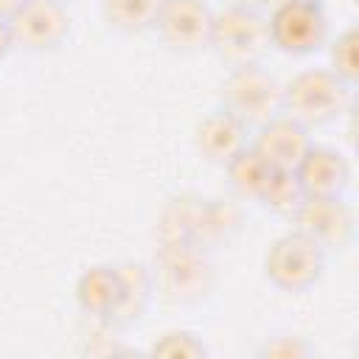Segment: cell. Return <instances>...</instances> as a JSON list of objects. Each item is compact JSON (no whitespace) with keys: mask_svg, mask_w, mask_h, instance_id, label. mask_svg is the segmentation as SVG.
<instances>
[{"mask_svg":"<svg viewBox=\"0 0 359 359\" xmlns=\"http://www.w3.org/2000/svg\"><path fill=\"white\" fill-rule=\"evenodd\" d=\"M266 22L272 48L292 56L314 53L328 42V14L317 0H278Z\"/></svg>","mask_w":359,"mask_h":359,"instance_id":"5","label":"cell"},{"mask_svg":"<svg viewBox=\"0 0 359 359\" xmlns=\"http://www.w3.org/2000/svg\"><path fill=\"white\" fill-rule=\"evenodd\" d=\"M328 70L337 73L342 81H348L351 87L359 79V28H345L342 34H337V39L328 48Z\"/></svg>","mask_w":359,"mask_h":359,"instance_id":"18","label":"cell"},{"mask_svg":"<svg viewBox=\"0 0 359 359\" xmlns=\"http://www.w3.org/2000/svg\"><path fill=\"white\" fill-rule=\"evenodd\" d=\"M14 48L11 42V28H8V17H0V59Z\"/></svg>","mask_w":359,"mask_h":359,"instance_id":"21","label":"cell"},{"mask_svg":"<svg viewBox=\"0 0 359 359\" xmlns=\"http://www.w3.org/2000/svg\"><path fill=\"white\" fill-rule=\"evenodd\" d=\"M255 129L258 132H255L250 146L275 171H294L297 163L306 157V151L314 146V140L309 135V126H303L300 121H294L286 112H278L275 118L264 121Z\"/></svg>","mask_w":359,"mask_h":359,"instance_id":"10","label":"cell"},{"mask_svg":"<svg viewBox=\"0 0 359 359\" xmlns=\"http://www.w3.org/2000/svg\"><path fill=\"white\" fill-rule=\"evenodd\" d=\"M22 3H28V0H0V17H11Z\"/></svg>","mask_w":359,"mask_h":359,"instance_id":"23","label":"cell"},{"mask_svg":"<svg viewBox=\"0 0 359 359\" xmlns=\"http://www.w3.org/2000/svg\"><path fill=\"white\" fill-rule=\"evenodd\" d=\"M8 28L14 48L45 53L70 36V14L67 6L56 0H28L8 17Z\"/></svg>","mask_w":359,"mask_h":359,"instance_id":"7","label":"cell"},{"mask_svg":"<svg viewBox=\"0 0 359 359\" xmlns=\"http://www.w3.org/2000/svg\"><path fill=\"white\" fill-rule=\"evenodd\" d=\"M325 261L328 252L320 244H314L300 230H292L269 244L264 255V272L269 283L283 292H306L325 275Z\"/></svg>","mask_w":359,"mask_h":359,"instance_id":"4","label":"cell"},{"mask_svg":"<svg viewBox=\"0 0 359 359\" xmlns=\"http://www.w3.org/2000/svg\"><path fill=\"white\" fill-rule=\"evenodd\" d=\"M160 0H101L104 22L118 34H140L154 25Z\"/></svg>","mask_w":359,"mask_h":359,"instance_id":"16","label":"cell"},{"mask_svg":"<svg viewBox=\"0 0 359 359\" xmlns=\"http://www.w3.org/2000/svg\"><path fill=\"white\" fill-rule=\"evenodd\" d=\"M272 3H278V0H227V6H241V8H255V11H261Z\"/></svg>","mask_w":359,"mask_h":359,"instance_id":"22","label":"cell"},{"mask_svg":"<svg viewBox=\"0 0 359 359\" xmlns=\"http://www.w3.org/2000/svg\"><path fill=\"white\" fill-rule=\"evenodd\" d=\"M154 286H160L168 300L194 303L210 292L213 264L196 244H160Z\"/></svg>","mask_w":359,"mask_h":359,"instance_id":"6","label":"cell"},{"mask_svg":"<svg viewBox=\"0 0 359 359\" xmlns=\"http://www.w3.org/2000/svg\"><path fill=\"white\" fill-rule=\"evenodd\" d=\"M208 48H213L216 56L230 67L261 65V59L272 48L269 22L255 8L227 6L224 11L213 14V28H210V45Z\"/></svg>","mask_w":359,"mask_h":359,"instance_id":"3","label":"cell"},{"mask_svg":"<svg viewBox=\"0 0 359 359\" xmlns=\"http://www.w3.org/2000/svg\"><path fill=\"white\" fill-rule=\"evenodd\" d=\"M292 222L294 230L309 236L325 252L348 247L356 230L353 210L342 196H306L294 210Z\"/></svg>","mask_w":359,"mask_h":359,"instance_id":"9","label":"cell"},{"mask_svg":"<svg viewBox=\"0 0 359 359\" xmlns=\"http://www.w3.org/2000/svg\"><path fill=\"white\" fill-rule=\"evenodd\" d=\"M151 356H171V359H199V356H208V345L202 342L199 334L188 331V328H174V331H165L160 334L151 348H149Z\"/></svg>","mask_w":359,"mask_h":359,"instance_id":"19","label":"cell"},{"mask_svg":"<svg viewBox=\"0 0 359 359\" xmlns=\"http://www.w3.org/2000/svg\"><path fill=\"white\" fill-rule=\"evenodd\" d=\"M311 353H314L311 342H306L303 337H289V334L266 339V345L258 351V356H272V359H303Z\"/></svg>","mask_w":359,"mask_h":359,"instance_id":"20","label":"cell"},{"mask_svg":"<svg viewBox=\"0 0 359 359\" xmlns=\"http://www.w3.org/2000/svg\"><path fill=\"white\" fill-rule=\"evenodd\" d=\"M303 199H306V194H303L294 171H272V177L266 180V185L258 196V202L264 208H269L278 216H289V219L294 216V210L300 208Z\"/></svg>","mask_w":359,"mask_h":359,"instance_id":"17","label":"cell"},{"mask_svg":"<svg viewBox=\"0 0 359 359\" xmlns=\"http://www.w3.org/2000/svg\"><path fill=\"white\" fill-rule=\"evenodd\" d=\"M118 294H121V275L118 266L109 264H95L90 269H84L76 280V303L79 309L109 325L115 306H118Z\"/></svg>","mask_w":359,"mask_h":359,"instance_id":"13","label":"cell"},{"mask_svg":"<svg viewBox=\"0 0 359 359\" xmlns=\"http://www.w3.org/2000/svg\"><path fill=\"white\" fill-rule=\"evenodd\" d=\"M224 171H227L230 188H233V194H236L238 199H244V202H258V196H261V191H264V185H266V180L272 177L275 168H269L266 160H264L252 146H244V149L224 165Z\"/></svg>","mask_w":359,"mask_h":359,"instance_id":"15","label":"cell"},{"mask_svg":"<svg viewBox=\"0 0 359 359\" xmlns=\"http://www.w3.org/2000/svg\"><path fill=\"white\" fill-rule=\"evenodd\" d=\"M118 275H121V294H118V306L109 325L123 328L137 323L149 309V300L154 294V275L143 264H121Z\"/></svg>","mask_w":359,"mask_h":359,"instance_id":"14","label":"cell"},{"mask_svg":"<svg viewBox=\"0 0 359 359\" xmlns=\"http://www.w3.org/2000/svg\"><path fill=\"white\" fill-rule=\"evenodd\" d=\"M294 177L306 196H342L351 185V163L331 146H311Z\"/></svg>","mask_w":359,"mask_h":359,"instance_id":"12","label":"cell"},{"mask_svg":"<svg viewBox=\"0 0 359 359\" xmlns=\"http://www.w3.org/2000/svg\"><path fill=\"white\" fill-rule=\"evenodd\" d=\"M317 3H323V0H317Z\"/></svg>","mask_w":359,"mask_h":359,"instance_id":"25","label":"cell"},{"mask_svg":"<svg viewBox=\"0 0 359 359\" xmlns=\"http://www.w3.org/2000/svg\"><path fill=\"white\" fill-rule=\"evenodd\" d=\"M222 109L236 115L247 129L283 112V84L264 65L230 67L219 90Z\"/></svg>","mask_w":359,"mask_h":359,"instance_id":"2","label":"cell"},{"mask_svg":"<svg viewBox=\"0 0 359 359\" xmlns=\"http://www.w3.org/2000/svg\"><path fill=\"white\" fill-rule=\"evenodd\" d=\"M56 3H62V6H67V3H73V0H56Z\"/></svg>","mask_w":359,"mask_h":359,"instance_id":"24","label":"cell"},{"mask_svg":"<svg viewBox=\"0 0 359 359\" xmlns=\"http://www.w3.org/2000/svg\"><path fill=\"white\" fill-rule=\"evenodd\" d=\"M213 14L216 11L205 0H160L151 28L165 48L191 53L210 45Z\"/></svg>","mask_w":359,"mask_h":359,"instance_id":"8","label":"cell"},{"mask_svg":"<svg viewBox=\"0 0 359 359\" xmlns=\"http://www.w3.org/2000/svg\"><path fill=\"white\" fill-rule=\"evenodd\" d=\"M353 104V87L328 67H309L283 84V112L303 126H325Z\"/></svg>","mask_w":359,"mask_h":359,"instance_id":"1","label":"cell"},{"mask_svg":"<svg viewBox=\"0 0 359 359\" xmlns=\"http://www.w3.org/2000/svg\"><path fill=\"white\" fill-rule=\"evenodd\" d=\"M194 146L208 163L224 168L244 146H250L247 143V126L236 115H230L227 109L219 107V109H213L196 121Z\"/></svg>","mask_w":359,"mask_h":359,"instance_id":"11","label":"cell"}]
</instances>
